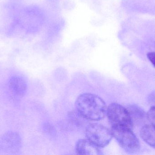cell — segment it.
Wrapping results in <instances>:
<instances>
[{"mask_svg":"<svg viewBox=\"0 0 155 155\" xmlns=\"http://www.w3.org/2000/svg\"><path fill=\"white\" fill-rule=\"evenodd\" d=\"M8 86L12 95L15 97H23L27 91L26 82L20 76H13L11 77L8 82Z\"/></svg>","mask_w":155,"mask_h":155,"instance_id":"6","label":"cell"},{"mask_svg":"<svg viewBox=\"0 0 155 155\" xmlns=\"http://www.w3.org/2000/svg\"><path fill=\"white\" fill-rule=\"evenodd\" d=\"M111 130L113 137L126 152L134 154L139 152L140 143L132 129L124 126H112Z\"/></svg>","mask_w":155,"mask_h":155,"instance_id":"2","label":"cell"},{"mask_svg":"<svg viewBox=\"0 0 155 155\" xmlns=\"http://www.w3.org/2000/svg\"><path fill=\"white\" fill-rule=\"evenodd\" d=\"M75 107L78 114L86 120L100 121L106 115L105 103L100 96L94 94L80 95L75 101Z\"/></svg>","mask_w":155,"mask_h":155,"instance_id":"1","label":"cell"},{"mask_svg":"<svg viewBox=\"0 0 155 155\" xmlns=\"http://www.w3.org/2000/svg\"><path fill=\"white\" fill-rule=\"evenodd\" d=\"M21 147V139L16 132H6L0 138V149L4 153H15L20 151Z\"/></svg>","mask_w":155,"mask_h":155,"instance_id":"5","label":"cell"},{"mask_svg":"<svg viewBox=\"0 0 155 155\" xmlns=\"http://www.w3.org/2000/svg\"><path fill=\"white\" fill-rule=\"evenodd\" d=\"M75 152L78 155H96L101 154L99 147L87 139H79L75 145Z\"/></svg>","mask_w":155,"mask_h":155,"instance_id":"7","label":"cell"},{"mask_svg":"<svg viewBox=\"0 0 155 155\" xmlns=\"http://www.w3.org/2000/svg\"><path fill=\"white\" fill-rule=\"evenodd\" d=\"M147 117L151 125L155 126V106L149 109L147 114Z\"/></svg>","mask_w":155,"mask_h":155,"instance_id":"9","label":"cell"},{"mask_svg":"<svg viewBox=\"0 0 155 155\" xmlns=\"http://www.w3.org/2000/svg\"><path fill=\"white\" fill-rule=\"evenodd\" d=\"M106 115L112 126L133 128V119L128 109L119 104H110L107 108Z\"/></svg>","mask_w":155,"mask_h":155,"instance_id":"3","label":"cell"},{"mask_svg":"<svg viewBox=\"0 0 155 155\" xmlns=\"http://www.w3.org/2000/svg\"><path fill=\"white\" fill-rule=\"evenodd\" d=\"M147 58L155 67V52H150L147 54Z\"/></svg>","mask_w":155,"mask_h":155,"instance_id":"10","label":"cell"},{"mask_svg":"<svg viewBox=\"0 0 155 155\" xmlns=\"http://www.w3.org/2000/svg\"><path fill=\"white\" fill-rule=\"evenodd\" d=\"M140 136L146 143L155 148V126L152 125H147L142 127Z\"/></svg>","mask_w":155,"mask_h":155,"instance_id":"8","label":"cell"},{"mask_svg":"<svg viewBox=\"0 0 155 155\" xmlns=\"http://www.w3.org/2000/svg\"><path fill=\"white\" fill-rule=\"evenodd\" d=\"M149 100L152 103L155 104V92L151 94L149 96Z\"/></svg>","mask_w":155,"mask_h":155,"instance_id":"11","label":"cell"},{"mask_svg":"<svg viewBox=\"0 0 155 155\" xmlns=\"http://www.w3.org/2000/svg\"><path fill=\"white\" fill-rule=\"evenodd\" d=\"M86 139L99 148L106 147L113 138L111 130L102 125L91 124L85 131Z\"/></svg>","mask_w":155,"mask_h":155,"instance_id":"4","label":"cell"}]
</instances>
